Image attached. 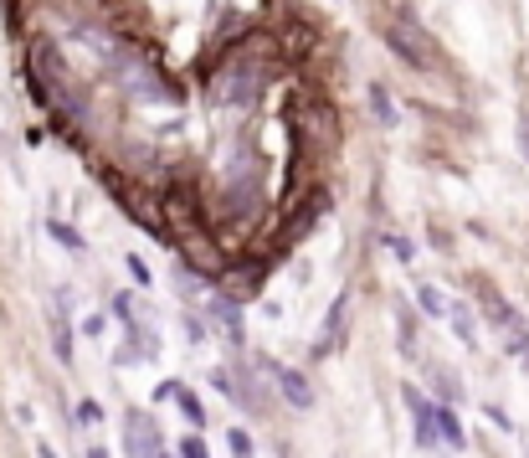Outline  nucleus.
<instances>
[{"label": "nucleus", "instance_id": "nucleus-1", "mask_svg": "<svg viewBox=\"0 0 529 458\" xmlns=\"http://www.w3.org/2000/svg\"><path fill=\"white\" fill-rule=\"evenodd\" d=\"M386 47L401 57L407 67H416V72H427V67L442 63V47L432 42L422 26L411 21V16H396V21H386Z\"/></svg>", "mask_w": 529, "mask_h": 458}, {"label": "nucleus", "instance_id": "nucleus-2", "mask_svg": "<svg viewBox=\"0 0 529 458\" xmlns=\"http://www.w3.org/2000/svg\"><path fill=\"white\" fill-rule=\"evenodd\" d=\"M263 93V72H252L242 57H231V67L216 72V83H211V98L216 104H252Z\"/></svg>", "mask_w": 529, "mask_h": 458}, {"label": "nucleus", "instance_id": "nucleus-3", "mask_svg": "<svg viewBox=\"0 0 529 458\" xmlns=\"http://www.w3.org/2000/svg\"><path fill=\"white\" fill-rule=\"evenodd\" d=\"M273 381L283 386V396L293 402V407H298V412H308V407H314V392H308V381H304L298 371H288V366H273Z\"/></svg>", "mask_w": 529, "mask_h": 458}, {"label": "nucleus", "instance_id": "nucleus-4", "mask_svg": "<svg viewBox=\"0 0 529 458\" xmlns=\"http://www.w3.org/2000/svg\"><path fill=\"white\" fill-rule=\"evenodd\" d=\"M432 428H442V443L463 448V428H458V417H452L448 407H437V412H432Z\"/></svg>", "mask_w": 529, "mask_h": 458}, {"label": "nucleus", "instance_id": "nucleus-5", "mask_svg": "<svg viewBox=\"0 0 529 458\" xmlns=\"http://www.w3.org/2000/svg\"><path fill=\"white\" fill-rule=\"evenodd\" d=\"M164 396H175V402H181V412L190 417V422H196V428H201V422H206L201 402H196V396H190V392H181V386H175V381H170V386H164Z\"/></svg>", "mask_w": 529, "mask_h": 458}, {"label": "nucleus", "instance_id": "nucleus-6", "mask_svg": "<svg viewBox=\"0 0 529 458\" xmlns=\"http://www.w3.org/2000/svg\"><path fill=\"white\" fill-rule=\"evenodd\" d=\"M422 310H427V314H437V319H442V314H448V299H442V293H437V289H422Z\"/></svg>", "mask_w": 529, "mask_h": 458}, {"label": "nucleus", "instance_id": "nucleus-7", "mask_svg": "<svg viewBox=\"0 0 529 458\" xmlns=\"http://www.w3.org/2000/svg\"><path fill=\"white\" fill-rule=\"evenodd\" d=\"M231 454H237V458H247V454H252V437H247V433H237V428H231Z\"/></svg>", "mask_w": 529, "mask_h": 458}, {"label": "nucleus", "instance_id": "nucleus-8", "mask_svg": "<svg viewBox=\"0 0 529 458\" xmlns=\"http://www.w3.org/2000/svg\"><path fill=\"white\" fill-rule=\"evenodd\" d=\"M181 458H206V443H201V437H185V448H181Z\"/></svg>", "mask_w": 529, "mask_h": 458}, {"label": "nucleus", "instance_id": "nucleus-9", "mask_svg": "<svg viewBox=\"0 0 529 458\" xmlns=\"http://www.w3.org/2000/svg\"><path fill=\"white\" fill-rule=\"evenodd\" d=\"M52 232H57V237H62V242H67V248H82V237H78V232H72V227H52Z\"/></svg>", "mask_w": 529, "mask_h": 458}, {"label": "nucleus", "instance_id": "nucleus-10", "mask_svg": "<svg viewBox=\"0 0 529 458\" xmlns=\"http://www.w3.org/2000/svg\"><path fill=\"white\" fill-rule=\"evenodd\" d=\"M519 145H525V155H529V119H519Z\"/></svg>", "mask_w": 529, "mask_h": 458}, {"label": "nucleus", "instance_id": "nucleus-11", "mask_svg": "<svg viewBox=\"0 0 529 458\" xmlns=\"http://www.w3.org/2000/svg\"><path fill=\"white\" fill-rule=\"evenodd\" d=\"M93 458H108V454H103V448H98V454H93Z\"/></svg>", "mask_w": 529, "mask_h": 458}, {"label": "nucleus", "instance_id": "nucleus-12", "mask_svg": "<svg viewBox=\"0 0 529 458\" xmlns=\"http://www.w3.org/2000/svg\"><path fill=\"white\" fill-rule=\"evenodd\" d=\"M160 458H181V454H160Z\"/></svg>", "mask_w": 529, "mask_h": 458}]
</instances>
